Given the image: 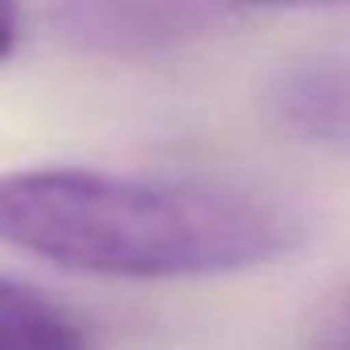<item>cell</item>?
I'll return each mask as SVG.
<instances>
[{"instance_id": "6", "label": "cell", "mask_w": 350, "mask_h": 350, "mask_svg": "<svg viewBox=\"0 0 350 350\" xmlns=\"http://www.w3.org/2000/svg\"><path fill=\"white\" fill-rule=\"evenodd\" d=\"M17 33H21V0H0V62L13 54Z\"/></svg>"}, {"instance_id": "7", "label": "cell", "mask_w": 350, "mask_h": 350, "mask_svg": "<svg viewBox=\"0 0 350 350\" xmlns=\"http://www.w3.org/2000/svg\"><path fill=\"white\" fill-rule=\"evenodd\" d=\"M235 13L252 9V5H325V9H350V0H231Z\"/></svg>"}, {"instance_id": "3", "label": "cell", "mask_w": 350, "mask_h": 350, "mask_svg": "<svg viewBox=\"0 0 350 350\" xmlns=\"http://www.w3.org/2000/svg\"><path fill=\"white\" fill-rule=\"evenodd\" d=\"M268 111L288 136L350 157V50H317L280 66Z\"/></svg>"}, {"instance_id": "1", "label": "cell", "mask_w": 350, "mask_h": 350, "mask_svg": "<svg viewBox=\"0 0 350 350\" xmlns=\"http://www.w3.org/2000/svg\"><path fill=\"white\" fill-rule=\"evenodd\" d=\"M309 239L288 198L231 182L79 165L0 173V247L103 280H198L276 264Z\"/></svg>"}, {"instance_id": "5", "label": "cell", "mask_w": 350, "mask_h": 350, "mask_svg": "<svg viewBox=\"0 0 350 350\" xmlns=\"http://www.w3.org/2000/svg\"><path fill=\"white\" fill-rule=\"evenodd\" d=\"M309 350H350V276L317 309V321H313V334H309Z\"/></svg>"}, {"instance_id": "4", "label": "cell", "mask_w": 350, "mask_h": 350, "mask_svg": "<svg viewBox=\"0 0 350 350\" xmlns=\"http://www.w3.org/2000/svg\"><path fill=\"white\" fill-rule=\"evenodd\" d=\"M0 350H91V334L46 293L0 276Z\"/></svg>"}, {"instance_id": "2", "label": "cell", "mask_w": 350, "mask_h": 350, "mask_svg": "<svg viewBox=\"0 0 350 350\" xmlns=\"http://www.w3.org/2000/svg\"><path fill=\"white\" fill-rule=\"evenodd\" d=\"M235 17L231 0H58L62 42L95 58H152Z\"/></svg>"}]
</instances>
